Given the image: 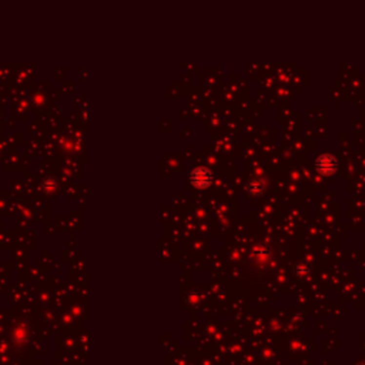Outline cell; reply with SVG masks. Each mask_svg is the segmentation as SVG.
<instances>
[{
    "mask_svg": "<svg viewBox=\"0 0 365 365\" xmlns=\"http://www.w3.org/2000/svg\"><path fill=\"white\" fill-rule=\"evenodd\" d=\"M317 167H318V170H320L321 173H324V174H329V173H332V171L335 170V167H337V162H335V159H334L332 156L325 154V156H321V157L318 159V162H317Z\"/></svg>",
    "mask_w": 365,
    "mask_h": 365,
    "instance_id": "cell-1",
    "label": "cell"
},
{
    "mask_svg": "<svg viewBox=\"0 0 365 365\" xmlns=\"http://www.w3.org/2000/svg\"><path fill=\"white\" fill-rule=\"evenodd\" d=\"M191 180L197 187H205L208 182H211V174L205 168H197L191 174Z\"/></svg>",
    "mask_w": 365,
    "mask_h": 365,
    "instance_id": "cell-2",
    "label": "cell"
}]
</instances>
